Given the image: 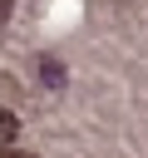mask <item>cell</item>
Listing matches in <instances>:
<instances>
[{
	"instance_id": "1",
	"label": "cell",
	"mask_w": 148,
	"mask_h": 158,
	"mask_svg": "<svg viewBox=\"0 0 148 158\" xmlns=\"http://www.w3.org/2000/svg\"><path fill=\"white\" fill-rule=\"evenodd\" d=\"M15 133H20V118L0 109V143H15Z\"/></svg>"
},
{
	"instance_id": "2",
	"label": "cell",
	"mask_w": 148,
	"mask_h": 158,
	"mask_svg": "<svg viewBox=\"0 0 148 158\" xmlns=\"http://www.w3.org/2000/svg\"><path fill=\"white\" fill-rule=\"evenodd\" d=\"M10 10H15V0H0V25L10 20Z\"/></svg>"
},
{
	"instance_id": "3",
	"label": "cell",
	"mask_w": 148,
	"mask_h": 158,
	"mask_svg": "<svg viewBox=\"0 0 148 158\" xmlns=\"http://www.w3.org/2000/svg\"><path fill=\"white\" fill-rule=\"evenodd\" d=\"M0 158H35V153H20V148H0Z\"/></svg>"
}]
</instances>
